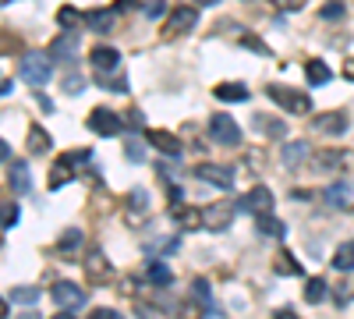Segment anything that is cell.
I'll use <instances>...</instances> for the list:
<instances>
[{"label": "cell", "mask_w": 354, "mask_h": 319, "mask_svg": "<svg viewBox=\"0 0 354 319\" xmlns=\"http://www.w3.org/2000/svg\"><path fill=\"white\" fill-rule=\"evenodd\" d=\"M21 78L32 85V89H43V85L53 78V57L50 53H25L21 57Z\"/></svg>", "instance_id": "6da1fadb"}, {"label": "cell", "mask_w": 354, "mask_h": 319, "mask_svg": "<svg viewBox=\"0 0 354 319\" xmlns=\"http://www.w3.org/2000/svg\"><path fill=\"white\" fill-rule=\"evenodd\" d=\"M88 160H93V153L88 149H78V153H68V156H61L53 163V170H50V188L57 192V188H64L75 174H78V167H85Z\"/></svg>", "instance_id": "7a4b0ae2"}, {"label": "cell", "mask_w": 354, "mask_h": 319, "mask_svg": "<svg viewBox=\"0 0 354 319\" xmlns=\"http://www.w3.org/2000/svg\"><path fill=\"white\" fill-rule=\"evenodd\" d=\"M266 96H270L273 103H280L287 113H308L312 110V96L308 93H298V89H290V85H270L266 89Z\"/></svg>", "instance_id": "3957f363"}, {"label": "cell", "mask_w": 354, "mask_h": 319, "mask_svg": "<svg viewBox=\"0 0 354 319\" xmlns=\"http://www.w3.org/2000/svg\"><path fill=\"white\" fill-rule=\"evenodd\" d=\"M50 295H53V302H57V309H61V316H68V312H78L82 305H85V287H78V284H71V280H57L53 287H50Z\"/></svg>", "instance_id": "277c9868"}, {"label": "cell", "mask_w": 354, "mask_h": 319, "mask_svg": "<svg viewBox=\"0 0 354 319\" xmlns=\"http://www.w3.org/2000/svg\"><path fill=\"white\" fill-rule=\"evenodd\" d=\"M209 135L216 146H238L241 142V125L230 118V113H213L209 118Z\"/></svg>", "instance_id": "5b68a950"}, {"label": "cell", "mask_w": 354, "mask_h": 319, "mask_svg": "<svg viewBox=\"0 0 354 319\" xmlns=\"http://www.w3.org/2000/svg\"><path fill=\"white\" fill-rule=\"evenodd\" d=\"M88 131H96V135H103V138H113V135H121V128H124V118H117L113 110H106V107H96L93 113H88Z\"/></svg>", "instance_id": "8992f818"}, {"label": "cell", "mask_w": 354, "mask_h": 319, "mask_svg": "<svg viewBox=\"0 0 354 319\" xmlns=\"http://www.w3.org/2000/svg\"><path fill=\"white\" fill-rule=\"evenodd\" d=\"M195 25H198V8L185 4V8H177V11L167 18V25H163V36H167V39H174V36H185V33H192Z\"/></svg>", "instance_id": "52a82bcc"}, {"label": "cell", "mask_w": 354, "mask_h": 319, "mask_svg": "<svg viewBox=\"0 0 354 319\" xmlns=\"http://www.w3.org/2000/svg\"><path fill=\"white\" fill-rule=\"evenodd\" d=\"M238 210H241V213H252V217H259V213H273V192L266 188V185H255L252 192L241 195Z\"/></svg>", "instance_id": "ba28073f"}, {"label": "cell", "mask_w": 354, "mask_h": 319, "mask_svg": "<svg viewBox=\"0 0 354 319\" xmlns=\"http://www.w3.org/2000/svg\"><path fill=\"white\" fill-rule=\"evenodd\" d=\"M234 217H238V206H234V202H213L209 210H202V224L209 230H227L234 224Z\"/></svg>", "instance_id": "9c48e42d"}, {"label": "cell", "mask_w": 354, "mask_h": 319, "mask_svg": "<svg viewBox=\"0 0 354 319\" xmlns=\"http://www.w3.org/2000/svg\"><path fill=\"white\" fill-rule=\"evenodd\" d=\"M75 50H78V33H75V28H64V33L46 46V53L53 57V61H71Z\"/></svg>", "instance_id": "30bf717a"}, {"label": "cell", "mask_w": 354, "mask_h": 319, "mask_svg": "<svg viewBox=\"0 0 354 319\" xmlns=\"http://www.w3.org/2000/svg\"><path fill=\"white\" fill-rule=\"evenodd\" d=\"M198 178L202 181H209V185H216V188H223V192H230L234 188V174H230V167H220V163H198Z\"/></svg>", "instance_id": "8fae6325"}, {"label": "cell", "mask_w": 354, "mask_h": 319, "mask_svg": "<svg viewBox=\"0 0 354 319\" xmlns=\"http://www.w3.org/2000/svg\"><path fill=\"white\" fill-rule=\"evenodd\" d=\"M88 61H93L96 75H113L117 68H121V53H117L113 46H96L93 53H88Z\"/></svg>", "instance_id": "7c38bea8"}, {"label": "cell", "mask_w": 354, "mask_h": 319, "mask_svg": "<svg viewBox=\"0 0 354 319\" xmlns=\"http://www.w3.org/2000/svg\"><path fill=\"white\" fill-rule=\"evenodd\" d=\"M8 185H11L15 195H28V192H32V178H28V163L25 160L8 163Z\"/></svg>", "instance_id": "4fadbf2b"}, {"label": "cell", "mask_w": 354, "mask_h": 319, "mask_svg": "<svg viewBox=\"0 0 354 319\" xmlns=\"http://www.w3.org/2000/svg\"><path fill=\"white\" fill-rule=\"evenodd\" d=\"M145 138H149V142H153V146H156L163 156H170V160H177V156H181V138H177V135L153 128V131H145Z\"/></svg>", "instance_id": "5bb4252c"}, {"label": "cell", "mask_w": 354, "mask_h": 319, "mask_svg": "<svg viewBox=\"0 0 354 319\" xmlns=\"http://www.w3.org/2000/svg\"><path fill=\"white\" fill-rule=\"evenodd\" d=\"M192 298L198 302L202 316H213V319H220V316H223V312H220V305L213 302V291H209V284H205V280H195V284H192Z\"/></svg>", "instance_id": "9a60e30c"}, {"label": "cell", "mask_w": 354, "mask_h": 319, "mask_svg": "<svg viewBox=\"0 0 354 319\" xmlns=\"http://www.w3.org/2000/svg\"><path fill=\"white\" fill-rule=\"evenodd\" d=\"M170 220H174L177 227H185V230H198V227H205V224H202V213L192 210V206H181V202H174V206H170Z\"/></svg>", "instance_id": "2e32d148"}, {"label": "cell", "mask_w": 354, "mask_h": 319, "mask_svg": "<svg viewBox=\"0 0 354 319\" xmlns=\"http://www.w3.org/2000/svg\"><path fill=\"white\" fill-rule=\"evenodd\" d=\"M322 199H326L333 210H347L351 202H354V188H351L347 181H333L326 192H322Z\"/></svg>", "instance_id": "e0dca14e"}, {"label": "cell", "mask_w": 354, "mask_h": 319, "mask_svg": "<svg viewBox=\"0 0 354 319\" xmlns=\"http://www.w3.org/2000/svg\"><path fill=\"white\" fill-rule=\"evenodd\" d=\"M213 96L223 100V103H245L252 93H248V85H245V82H220L216 89H213Z\"/></svg>", "instance_id": "ac0fdd59"}, {"label": "cell", "mask_w": 354, "mask_h": 319, "mask_svg": "<svg viewBox=\"0 0 354 319\" xmlns=\"http://www.w3.org/2000/svg\"><path fill=\"white\" fill-rule=\"evenodd\" d=\"M315 167H319V170H344V167H354V153H337V149L319 153V156H315Z\"/></svg>", "instance_id": "d6986e66"}, {"label": "cell", "mask_w": 354, "mask_h": 319, "mask_svg": "<svg viewBox=\"0 0 354 319\" xmlns=\"http://www.w3.org/2000/svg\"><path fill=\"white\" fill-rule=\"evenodd\" d=\"M315 131H319V135H344V131H347V118H344L340 110L322 113V118L315 121Z\"/></svg>", "instance_id": "ffe728a7"}, {"label": "cell", "mask_w": 354, "mask_h": 319, "mask_svg": "<svg viewBox=\"0 0 354 319\" xmlns=\"http://www.w3.org/2000/svg\"><path fill=\"white\" fill-rule=\"evenodd\" d=\"M255 227H259L262 238H283V235H287L283 220H277L273 213H259V217H255Z\"/></svg>", "instance_id": "44dd1931"}, {"label": "cell", "mask_w": 354, "mask_h": 319, "mask_svg": "<svg viewBox=\"0 0 354 319\" xmlns=\"http://www.w3.org/2000/svg\"><path fill=\"white\" fill-rule=\"evenodd\" d=\"M145 277H149V284H156V287H170V284H174V273H170V266L163 263L160 255H156L153 263H149V270H145Z\"/></svg>", "instance_id": "7402d4cb"}, {"label": "cell", "mask_w": 354, "mask_h": 319, "mask_svg": "<svg viewBox=\"0 0 354 319\" xmlns=\"http://www.w3.org/2000/svg\"><path fill=\"white\" fill-rule=\"evenodd\" d=\"M85 273H88V280H106L110 277V263H106V255L103 252H93L85 259Z\"/></svg>", "instance_id": "603a6c76"}, {"label": "cell", "mask_w": 354, "mask_h": 319, "mask_svg": "<svg viewBox=\"0 0 354 319\" xmlns=\"http://www.w3.org/2000/svg\"><path fill=\"white\" fill-rule=\"evenodd\" d=\"M330 298V284L322 280V277H308V284H305V302L308 305H319V302H326Z\"/></svg>", "instance_id": "cb8c5ba5"}, {"label": "cell", "mask_w": 354, "mask_h": 319, "mask_svg": "<svg viewBox=\"0 0 354 319\" xmlns=\"http://www.w3.org/2000/svg\"><path fill=\"white\" fill-rule=\"evenodd\" d=\"M28 153H32V156H43L46 149H50V135L43 131V125H32V128H28Z\"/></svg>", "instance_id": "d4e9b609"}, {"label": "cell", "mask_w": 354, "mask_h": 319, "mask_svg": "<svg viewBox=\"0 0 354 319\" xmlns=\"http://www.w3.org/2000/svg\"><path fill=\"white\" fill-rule=\"evenodd\" d=\"M305 78H308V85H326L333 78V71H330L326 61H308L305 64Z\"/></svg>", "instance_id": "484cf974"}, {"label": "cell", "mask_w": 354, "mask_h": 319, "mask_svg": "<svg viewBox=\"0 0 354 319\" xmlns=\"http://www.w3.org/2000/svg\"><path fill=\"white\" fill-rule=\"evenodd\" d=\"M273 270H277L280 277H305L301 263H298V259H294L290 252H280V255H277V263H273Z\"/></svg>", "instance_id": "4316f807"}, {"label": "cell", "mask_w": 354, "mask_h": 319, "mask_svg": "<svg viewBox=\"0 0 354 319\" xmlns=\"http://www.w3.org/2000/svg\"><path fill=\"white\" fill-rule=\"evenodd\" d=\"M333 270H340V273H351L354 270V241H344L333 252Z\"/></svg>", "instance_id": "83f0119b"}, {"label": "cell", "mask_w": 354, "mask_h": 319, "mask_svg": "<svg viewBox=\"0 0 354 319\" xmlns=\"http://www.w3.org/2000/svg\"><path fill=\"white\" fill-rule=\"evenodd\" d=\"M113 15H117V11H85V25L96 28V33H110Z\"/></svg>", "instance_id": "f1b7e54d"}, {"label": "cell", "mask_w": 354, "mask_h": 319, "mask_svg": "<svg viewBox=\"0 0 354 319\" xmlns=\"http://www.w3.org/2000/svg\"><path fill=\"white\" fill-rule=\"evenodd\" d=\"M305 156H308L305 142H287L283 146V167H298V163H305Z\"/></svg>", "instance_id": "f546056e"}, {"label": "cell", "mask_w": 354, "mask_h": 319, "mask_svg": "<svg viewBox=\"0 0 354 319\" xmlns=\"http://www.w3.org/2000/svg\"><path fill=\"white\" fill-rule=\"evenodd\" d=\"M15 305H36L39 302V291L36 287H11V295H8Z\"/></svg>", "instance_id": "4dcf8cb0"}, {"label": "cell", "mask_w": 354, "mask_h": 319, "mask_svg": "<svg viewBox=\"0 0 354 319\" xmlns=\"http://www.w3.org/2000/svg\"><path fill=\"white\" fill-rule=\"evenodd\" d=\"M344 15H347V4H344V0H330V4H322V11H319L322 21H340Z\"/></svg>", "instance_id": "1f68e13d"}, {"label": "cell", "mask_w": 354, "mask_h": 319, "mask_svg": "<svg viewBox=\"0 0 354 319\" xmlns=\"http://www.w3.org/2000/svg\"><path fill=\"white\" fill-rule=\"evenodd\" d=\"M128 206L138 210V213H145V210H149V192H145V188H131L128 192Z\"/></svg>", "instance_id": "d6a6232c"}, {"label": "cell", "mask_w": 354, "mask_h": 319, "mask_svg": "<svg viewBox=\"0 0 354 319\" xmlns=\"http://www.w3.org/2000/svg\"><path fill=\"white\" fill-rule=\"evenodd\" d=\"M57 21H61V28H78V21H85V15H78L75 8H61L57 11Z\"/></svg>", "instance_id": "836d02e7"}, {"label": "cell", "mask_w": 354, "mask_h": 319, "mask_svg": "<svg viewBox=\"0 0 354 319\" xmlns=\"http://www.w3.org/2000/svg\"><path fill=\"white\" fill-rule=\"evenodd\" d=\"M78 245H82V230H78V227L64 230L61 241H57V248H61V252H71V248H78Z\"/></svg>", "instance_id": "e575fe53"}, {"label": "cell", "mask_w": 354, "mask_h": 319, "mask_svg": "<svg viewBox=\"0 0 354 319\" xmlns=\"http://www.w3.org/2000/svg\"><path fill=\"white\" fill-rule=\"evenodd\" d=\"M124 156H128L131 163H145V146H142L138 138H128V142H124Z\"/></svg>", "instance_id": "d590c367"}, {"label": "cell", "mask_w": 354, "mask_h": 319, "mask_svg": "<svg viewBox=\"0 0 354 319\" xmlns=\"http://www.w3.org/2000/svg\"><path fill=\"white\" fill-rule=\"evenodd\" d=\"M21 220V213H18V206L15 202H4V230H15V224Z\"/></svg>", "instance_id": "8d00e7d4"}, {"label": "cell", "mask_w": 354, "mask_h": 319, "mask_svg": "<svg viewBox=\"0 0 354 319\" xmlns=\"http://www.w3.org/2000/svg\"><path fill=\"white\" fill-rule=\"evenodd\" d=\"M82 89H85V78H82V75H68V78H64V93H68V96H78Z\"/></svg>", "instance_id": "74e56055"}, {"label": "cell", "mask_w": 354, "mask_h": 319, "mask_svg": "<svg viewBox=\"0 0 354 319\" xmlns=\"http://www.w3.org/2000/svg\"><path fill=\"white\" fill-rule=\"evenodd\" d=\"M259 128H262L266 135H273V138H283V135H287V128H283L280 121H259Z\"/></svg>", "instance_id": "f35d334b"}, {"label": "cell", "mask_w": 354, "mask_h": 319, "mask_svg": "<svg viewBox=\"0 0 354 319\" xmlns=\"http://www.w3.org/2000/svg\"><path fill=\"white\" fill-rule=\"evenodd\" d=\"M163 11H167V4H163V0H149V4H145V18H163Z\"/></svg>", "instance_id": "ab89813d"}, {"label": "cell", "mask_w": 354, "mask_h": 319, "mask_svg": "<svg viewBox=\"0 0 354 319\" xmlns=\"http://www.w3.org/2000/svg\"><path fill=\"white\" fill-rule=\"evenodd\" d=\"M241 43H245L248 50H255V53H270V46H266V43H259L252 33H241Z\"/></svg>", "instance_id": "60d3db41"}, {"label": "cell", "mask_w": 354, "mask_h": 319, "mask_svg": "<svg viewBox=\"0 0 354 319\" xmlns=\"http://www.w3.org/2000/svg\"><path fill=\"white\" fill-rule=\"evenodd\" d=\"M273 4H277L280 11H301V8H305V0H273Z\"/></svg>", "instance_id": "b9f144b4"}, {"label": "cell", "mask_w": 354, "mask_h": 319, "mask_svg": "<svg viewBox=\"0 0 354 319\" xmlns=\"http://www.w3.org/2000/svg\"><path fill=\"white\" fill-rule=\"evenodd\" d=\"M131 8H138V0H117V4H113L117 15H121V11H131Z\"/></svg>", "instance_id": "7bdbcfd3"}, {"label": "cell", "mask_w": 354, "mask_h": 319, "mask_svg": "<svg viewBox=\"0 0 354 319\" xmlns=\"http://www.w3.org/2000/svg\"><path fill=\"white\" fill-rule=\"evenodd\" d=\"M96 319H121L117 309H96Z\"/></svg>", "instance_id": "ee69618b"}, {"label": "cell", "mask_w": 354, "mask_h": 319, "mask_svg": "<svg viewBox=\"0 0 354 319\" xmlns=\"http://www.w3.org/2000/svg\"><path fill=\"white\" fill-rule=\"evenodd\" d=\"M128 121H131V128H142V113L131 110V113H128Z\"/></svg>", "instance_id": "f6af8a7d"}, {"label": "cell", "mask_w": 354, "mask_h": 319, "mask_svg": "<svg viewBox=\"0 0 354 319\" xmlns=\"http://www.w3.org/2000/svg\"><path fill=\"white\" fill-rule=\"evenodd\" d=\"M15 93V82L11 78H4V89H0V96H11Z\"/></svg>", "instance_id": "bcb514c9"}, {"label": "cell", "mask_w": 354, "mask_h": 319, "mask_svg": "<svg viewBox=\"0 0 354 319\" xmlns=\"http://www.w3.org/2000/svg\"><path fill=\"white\" fill-rule=\"evenodd\" d=\"M36 103H39V107H43V110H53V103H50V100H46V96H43V93H36Z\"/></svg>", "instance_id": "7dc6e473"}, {"label": "cell", "mask_w": 354, "mask_h": 319, "mask_svg": "<svg viewBox=\"0 0 354 319\" xmlns=\"http://www.w3.org/2000/svg\"><path fill=\"white\" fill-rule=\"evenodd\" d=\"M344 75H347V78L354 82V61H347V68H344Z\"/></svg>", "instance_id": "c3c4849f"}, {"label": "cell", "mask_w": 354, "mask_h": 319, "mask_svg": "<svg viewBox=\"0 0 354 319\" xmlns=\"http://www.w3.org/2000/svg\"><path fill=\"white\" fill-rule=\"evenodd\" d=\"M192 4H202V8H209V4H220V0H192Z\"/></svg>", "instance_id": "681fc988"}]
</instances>
